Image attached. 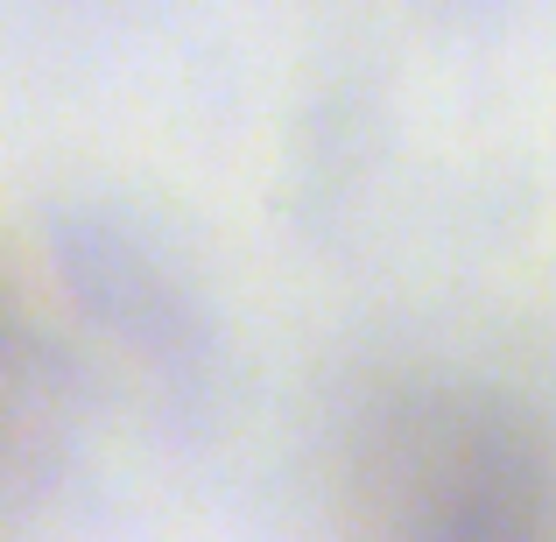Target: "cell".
Returning <instances> with one entry per match:
<instances>
[{
	"label": "cell",
	"mask_w": 556,
	"mask_h": 542,
	"mask_svg": "<svg viewBox=\"0 0 556 542\" xmlns=\"http://www.w3.org/2000/svg\"><path fill=\"white\" fill-rule=\"evenodd\" d=\"M388 493L422 535H529L549 521V458L493 394H422L388 430Z\"/></svg>",
	"instance_id": "cell-1"
},
{
	"label": "cell",
	"mask_w": 556,
	"mask_h": 542,
	"mask_svg": "<svg viewBox=\"0 0 556 542\" xmlns=\"http://www.w3.org/2000/svg\"><path fill=\"white\" fill-rule=\"evenodd\" d=\"M71 416H78V402H71L64 353H50L36 331L0 345V507L36 501L56 479Z\"/></svg>",
	"instance_id": "cell-2"
},
{
	"label": "cell",
	"mask_w": 556,
	"mask_h": 542,
	"mask_svg": "<svg viewBox=\"0 0 556 542\" xmlns=\"http://www.w3.org/2000/svg\"><path fill=\"white\" fill-rule=\"evenodd\" d=\"M22 303H14V275H8V261H0V345L8 339H22Z\"/></svg>",
	"instance_id": "cell-3"
}]
</instances>
